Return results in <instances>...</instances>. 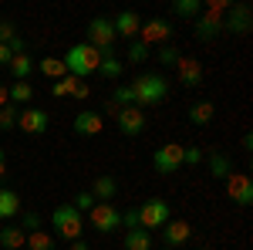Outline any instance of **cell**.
<instances>
[{"label":"cell","instance_id":"6da1fadb","mask_svg":"<svg viewBox=\"0 0 253 250\" xmlns=\"http://www.w3.org/2000/svg\"><path fill=\"white\" fill-rule=\"evenodd\" d=\"M128 88H132V95H135V108H142V112L152 108V105H159L162 98L169 95V81L162 75H138Z\"/></svg>","mask_w":253,"mask_h":250},{"label":"cell","instance_id":"7a4b0ae2","mask_svg":"<svg viewBox=\"0 0 253 250\" xmlns=\"http://www.w3.org/2000/svg\"><path fill=\"white\" fill-rule=\"evenodd\" d=\"M64 68H68V75L71 78H91V75H98V64H101V54H98L95 48L84 41V44H75L68 54H64Z\"/></svg>","mask_w":253,"mask_h":250},{"label":"cell","instance_id":"3957f363","mask_svg":"<svg viewBox=\"0 0 253 250\" xmlns=\"http://www.w3.org/2000/svg\"><path fill=\"white\" fill-rule=\"evenodd\" d=\"M51 227L61 240H81V230H84V216H81L71 203H64L51 213Z\"/></svg>","mask_w":253,"mask_h":250},{"label":"cell","instance_id":"277c9868","mask_svg":"<svg viewBox=\"0 0 253 250\" xmlns=\"http://www.w3.org/2000/svg\"><path fill=\"white\" fill-rule=\"evenodd\" d=\"M88 44L95 48L101 58H108V54H115V27H112V20L108 17H95L88 24Z\"/></svg>","mask_w":253,"mask_h":250},{"label":"cell","instance_id":"5b68a950","mask_svg":"<svg viewBox=\"0 0 253 250\" xmlns=\"http://www.w3.org/2000/svg\"><path fill=\"white\" fill-rule=\"evenodd\" d=\"M172 220V213H169V203L166 200H145L142 206H138V227L142 230H159V227H166Z\"/></svg>","mask_w":253,"mask_h":250},{"label":"cell","instance_id":"8992f818","mask_svg":"<svg viewBox=\"0 0 253 250\" xmlns=\"http://www.w3.org/2000/svg\"><path fill=\"white\" fill-rule=\"evenodd\" d=\"M84 216H88V223H91L98 233H112V230L122 227V210L112 206V203H95Z\"/></svg>","mask_w":253,"mask_h":250},{"label":"cell","instance_id":"52a82bcc","mask_svg":"<svg viewBox=\"0 0 253 250\" xmlns=\"http://www.w3.org/2000/svg\"><path fill=\"white\" fill-rule=\"evenodd\" d=\"M182 152H186V146H179V142H166V146H159L156 155H152L156 173H162V176L175 173V169L182 166Z\"/></svg>","mask_w":253,"mask_h":250},{"label":"cell","instance_id":"ba28073f","mask_svg":"<svg viewBox=\"0 0 253 250\" xmlns=\"http://www.w3.org/2000/svg\"><path fill=\"white\" fill-rule=\"evenodd\" d=\"M169 38H172V24L166 17H152V20H145V24L138 27V41H142L145 48H152V44H169Z\"/></svg>","mask_w":253,"mask_h":250},{"label":"cell","instance_id":"9c48e42d","mask_svg":"<svg viewBox=\"0 0 253 250\" xmlns=\"http://www.w3.org/2000/svg\"><path fill=\"white\" fill-rule=\"evenodd\" d=\"M226 196L233 200L236 206H250L253 203V179L243 173H230L226 176Z\"/></svg>","mask_w":253,"mask_h":250},{"label":"cell","instance_id":"30bf717a","mask_svg":"<svg viewBox=\"0 0 253 250\" xmlns=\"http://www.w3.org/2000/svg\"><path fill=\"white\" fill-rule=\"evenodd\" d=\"M115 122H118V132L122 135H142L145 125H149V118H145L142 108H122L115 115Z\"/></svg>","mask_w":253,"mask_h":250},{"label":"cell","instance_id":"8fae6325","mask_svg":"<svg viewBox=\"0 0 253 250\" xmlns=\"http://www.w3.org/2000/svg\"><path fill=\"white\" fill-rule=\"evenodd\" d=\"M17 125H20V132H27V135H44V129L51 125V118H47L44 108H24L17 115Z\"/></svg>","mask_w":253,"mask_h":250},{"label":"cell","instance_id":"7c38bea8","mask_svg":"<svg viewBox=\"0 0 253 250\" xmlns=\"http://www.w3.org/2000/svg\"><path fill=\"white\" fill-rule=\"evenodd\" d=\"M172 68L179 71V81H182V85H199V81L206 78V68L196 58H186V54H179V61H175Z\"/></svg>","mask_w":253,"mask_h":250},{"label":"cell","instance_id":"4fadbf2b","mask_svg":"<svg viewBox=\"0 0 253 250\" xmlns=\"http://www.w3.org/2000/svg\"><path fill=\"white\" fill-rule=\"evenodd\" d=\"M223 31H236V34H247L250 31V7L247 3H233L223 17Z\"/></svg>","mask_w":253,"mask_h":250},{"label":"cell","instance_id":"5bb4252c","mask_svg":"<svg viewBox=\"0 0 253 250\" xmlns=\"http://www.w3.org/2000/svg\"><path fill=\"white\" fill-rule=\"evenodd\" d=\"M162 237H166V247H182V244H189V237H193V227L186 223V220H169L166 227H162Z\"/></svg>","mask_w":253,"mask_h":250},{"label":"cell","instance_id":"9a60e30c","mask_svg":"<svg viewBox=\"0 0 253 250\" xmlns=\"http://www.w3.org/2000/svg\"><path fill=\"white\" fill-rule=\"evenodd\" d=\"M223 17H226V14H219V10H206L203 17L196 20V38H199V41L216 38V34L223 31Z\"/></svg>","mask_w":253,"mask_h":250},{"label":"cell","instance_id":"2e32d148","mask_svg":"<svg viewBox=\"0 0 253 250\" xmlns=\"http://www.w3.org/2000/svg\"><path fill=\"white\" fill-rule=\"evenodd\" d=\"M75 132L78 135H101L105 132V118L98 115V112H91V108H84L75 118Z\"/></svg>","mask_w":253,"mask_h":250},{"label":"cell","instance_id":"e0dca14e","mask_svg":"<svg viewBox=\"0 0 253 250\" xmlns=\"http://www.w3.org/2000/svg\"><path fill=\"white\" fill-rule=\"evenodd\" d=\"M112 27H115V38H138L142 17H138L135 10H122V14L112 20Z\"/></svg>","mask_w":253,"mask_h":250},{"label":"cell","instance_id":"ac0fdd59","mask_svg":"<svg viewBox=\"0 0 253 250\" xmlns=\"http://www.w3.org/2000/svg\"><path fill=\"white\" fill-rule=\"evenodd\" d=\"M0 247L3 250H24L27 247V233L20 227H3L0 230Z\"/></svg>","mask_w":253,"mask_h":250},{"label":"cell","instance_id":"d6986e66","mask_svg":"<svg viewBox=\"0 0 253 250\" xmlns=\"http://www.w3.org/2000/svg\"><path fill=\"white\" fill-rule=\"evenodd\" d=\"M20 213V196L17 190H0V220H10Z\"/></svg>","mask_w":253,"mask_h":250},{"label":"cell","instance_id":"ffe728a7","mask_svg":"<svg viewBox=\"0 0 253 250\" xmlns=\"http://www.w3.org/2000/svg\"><path fill=\"white\" fill-rule=\"evenodd\" d=\"M118 193V183H115V176H98L95 179V190H91V196H95V203L101 200V203H108L112 196Z\"/></svg>","mask_w":253,"mask_h":250},{"label":"cell","instance_id":"44dd1931","mask_svg":"<svg viewBox=\"0 0 253 250\" xmlns=\"http://www.w3.org/2000/svg\"><path fill=\"white\" fill-rule=\"evenodd\" d=\"M125 250H152V233L149 230H125Z\"/></svg>","mask_w":253,"mask_h":250},{"label":"cell","instance_id":"7402d4cb","mask_svg":"<svg viewBox=\"0 0 253 250\" xmlns=\"http://www.w3.org/2000/svg\"><path fill=\"white\" fill-rule=\"evenodd\" d=\"M213 115H216V105H213V101H196L193 108H189V122H193V125H210Z\"/></svg>","mask_w":253,"mask_h":250},{"label":"cell","instance_id":"603a6c76","mask_svg":"<svg viewBox=\"0 0 253 250\" xmlns=\"http://www.w3.org/2000/svg\"><path fill=\"white\" fill-rule=\"evenodd\" d=\"M7 68H10V75H14V81H27V75L34 71V61H31V54H14Z\"/></svg>","mask_w":253,"mask_h":250},{"label":"cell","instance_id":"cb8c5ba5","mask_svg":"<svg viewBox=\"0 0 253 250\" xmlns=\"http://www.w3.org/2000/svg\"><path fill=\"white\" fill-rule=\"evenodd\" d=\"M38 71L44 78H54V81H61V78H68V68H64V61L61 58H44L38 64Z\"/></svg>","mask_w":253,"mask_h":250},{"label":"cell","instance_id":"d4e9b609","mask_svg":"<svg viewBox=\"0 0 253 250\" xmlns=\"http://www.w3.org/2000/svg\"><path fill=\"white\" fill-rule=\"evenodd\" d=\"M7 95H10V101H14V105H27V101L34 98V88H31L27 81H14V85L7 88Z\"/></svg>","mask_w":253,"mask_h":250},{"label":"cell","instance_id":"484cf974","mask_svg":"<svg viewBox=\"0 0 253 250\" xmlns=\"http://www.w3.org/2000/svg\"><path fill=\"white\" fill-rule=\"evenodd\" d=\"M210 173H213L216 179H226V176L233 173V166H230V159H226L223 152H213L210 155Z\"/></svg>","mask_w":253,"mask_h":250},{"label":"cell","instance_id":"4316f807","mask_svg":"<svg viewBox=\"0 0 253 250\" xmlns=\"http://www.w3.org/2000/svg\"><path fill=\"white\" fill-rule=\"evenodd\" d=\"M27 250H54V237L44 233V230L27 233Z\"/></svg>","mask_w":253,"mask_h":250},{"label":"cell","instance_id":"83f0119b","mask_svg":"<svg viewBox=\"0 0 253 250\" xmlns=\"http://www.w3.org/2000/svg\"><path fill=\"white\" fill-rule=\"evenodd\" d=\"M199 10H203V0H175L172 3L175 17H196Z\"/></svg>","mask_w":253,"mask_h":250},{"label":"cell","instance_id":"f1b7e54d","mask_svg":"<svg viewBox=\"0 0 253 250\" xmlns=\"http://www.w3.org/2000/svg\"><path fill=\"white\" fill-rule=\"evenodd\" d=\"M98 75H101V78H108V81H112V78H118V75H122V61H118L115 54L101 58V64H98Z\"/></svg>","mask_w":253,"mask_h":250},{"label":"cell","instance_id":"f546056e","mask_svg":"<svg viewBox=\"0 0 253 250\" xmlns=\"http://www.w3.org/2000/svg\"><path fill=\"white\" fill-rule=\"evenodd\" d=\"M112 101H115L118 108H135V95H132V88H128V85H118L115 95H112Z\"/></svg>","mask_w":253,"mask_h":250},{"label":"cell","instance_id":"4dcf8cb0","mask_svg":"<svg viewBox=\"0 0 253 250\" xmlns=\"http://www.w3.org/2000/svg\"><path fill=\"white\" fill-rule=\"evenodd\" d=\"M20 230H24V233L44 230V220H41V213H24V216H20Z\"/></svg>","mask_w":253,"mask_h":250},{"label":"cell","instance_id":"1f68e13d","mask_svg":"<svg viewBox=\"0 0 253 250\" xmlns=\"http://www.w3.org/2000/svg\"><path fill=\"white\" fill-rule=\"evenodd\" d=\"M75 85H78V78L68 75V78H61V81H54V88H51V92H54L58 98H68L71 92H75Z\"/></svg>","mask_w":253,"mask_h":250},{"label":"cell","instance_id":"d6a6232c","mask_svg":"<svg viewBox=\"0 0 253 250\" xmlns=\"http://www.w3.org/2000/svg\"><path fill=\"white\" fill-rule=\"evenodd\" d=\"M152 54V48H145L142 41H132V48H128V61H135V64H142V61Z\"/></svg>","mask_w":253,"mask_h":250},{"label":"cell","instance_id":"836d02e7","mask_svg":"<svg viewBox=\"0 0 253 250\" xmlns=\"http://www.w3.org/2000/svg\"><path fill=\"white\" fill-rule=\"evenodd\" d=\"M91 206H95V196H91V190H84V193H78V196H75V210H78L81 216L91 210Z\"/></svg>","mask_w":253,"mask_h":250},{"label":"cell","instance_id":"e575fe53","mask_svg":"<svg viewBox=\"0 0 253 250\" xmlns=\"http://www.w3.org/2000/svg\"><path fill=\"white\" fill-rule=\"evenodd\" d=\"M20 34H17V27L10 24V20H0V44H14Z\"/></svg>","mask_w":253,"mask_h":250},{"label":"cell","instance_id":"d590c367","mask_svg":"<svg viewBox=\"0 0 253 250\" xmlns=\"http://www.w3.org/2000/svg\"><path fill=\"white\" fill-rule=\"evenodd\" d=\"M159 61H162V64H175V61H179V48H175V44H162V48H159Z\"/></svg>","mask_w":253,"mask_h":250},{"label":"cell","instance_id":"8d00e7d4","mask_svg":"<svg viewBox=\"0 0 253 250\" xmlns=\"http://www.w3.org/2000/svg\"><path fill=\"white\" fill-rule=\"evenodd\" d=\"M17 125V108H0V132Z\"/></svg>","mask_w":253,"mask_h":250},{"label":"cell","instance_id":"74e56055","mask_svg":"<svg viewBox=\"0 0 253 250\" xmlns=\"http://www.w3.org/2000/svg\"><path fill=\"white\" fill-rule=\"evenodd\" d=\"M203 162V149L199 146H189L186 152H182V166H199Z\"/></svg>","mask_w":253,"mask_h":250},{"label":"cell","instance_id":"f35d334b","mask_svg":"<svg viewBox=\"0 0 253 250\" xmlns=\"http://www.w3.org/2000/svg\"><path fill=\"white\" fill-rule=\"evenodd\" d=\"M122 223H125V230H138V210H125Z\"/></svg>","mask_w":253,"mask_h":250},{"label":"cell","instance_id":"ab89813d","mask_svg":"<svg viewBox=\"0 0 253 250\" xmlns=\"http://www.w3.org/2000/svg\"><path fill=\"white\" fill-rule=\"evenodd\" d=\"M71 95L78 98V101H84V98L91 95V88H88V85H84V81H78V85H75V92H71Z\"/></svg>","mask_w":253,"mask_h":250},{"label":"cell","instance_id":"60d3db41","mask_svg":"<svg viewBox=\"0 0 253 250\" xmlns=\"http://www.w3.org/2000/svg\"><path fill=\"white\" fill-rule=\"evenodd\" d=\"M10 58H14L10 44H0V64H10Z\"/></svg>","mask_w":253,"mask_h":250},{"label":"cell","instance_id":"b9f144b4","mask_svg":"<svg viewBox=\"0 0 253 250\" xmlns=\"http://www.w3.org/2000/svg\"><path fill=\"white\" fill-rule=\"evenodd\" d=\"M7 101H10V95H7V88L0 85V108H7Z\"/></svg>","mask_w":253,"mask_h":250},{"label":"cell","instance_id":"7bdbcfd3","mask_svg":"<svg viewBox=\"0 0 253 250\" xmlns=\"http://www.w3.org/2000/svg\"><path fill=\"white\" fill-rule=\"evenodd\" d=\"M71 250H91V247H88L84 240H71Z\"/></svg>","mask_w":253,"mask_h":250},{"label":"cell","instance_id":"ee69618b","mask_svg":"<svg viewBox=\"0 0 253 250\" xmlns=\"http://www.w3.org/2000/svg\"><path fill=\"white\" fill-rule=\"evenodd\" d=\"M7 176V166H3V149H0V179Z\"/></svg>","mask_w":253,"mask_h":250},{"label":"cell","instance_id":"f6af8a7d","mask_svg":"<svg viewBox=\"0 0 253 250\" xmlns=\"http://www.w3.org/2000/svg\"><path fill=\"white\" fill-rule=\"evenodd\" d=\"M159 250H175V247H159Z\"/></svg>","mask_w":253,"mask_h":250},{"label":"cell","instance_id":"bcb514c9","mask_svg":"<svg viewBox=\"0 0 253 250\" xmlns=\"http://www.w3.org/2000/svg\"><path fill=\"white\" fill-rule=\"evenodd\" d=\"M196 250H210V247H196Z\"/></svg>","mask_w":253,"mask_h":250}]
</instances>
